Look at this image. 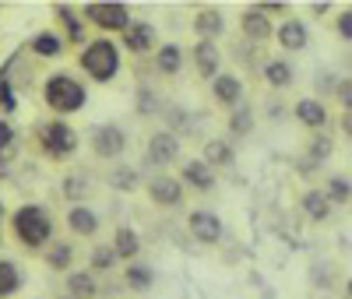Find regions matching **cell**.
Masks as SVG:
<instances>
[{
    "label": "cell",
    "mask_w": 352,
    "mask_h": 299,
    "mask_svg": "<svg viewBox=\"0 0 352 299\" xmlns=\"http://www.w3.org/2000/svg\"><path fill=\"white\" fill-rule=\"evenodd\" d=\"M155 67H159V74H180V67H184V53H180V46H159L155 49Z\"/></svg>",
    "instance_id": "cell-20"
},
{
    "label": "cell",
    "mask_w": 352,
    "mask_h": 299,
    "mask_svg": "<svg viewBox=\"0 0 352 299\" xmlns=\"http://www.w3.org/2000/svg\"><path fill=\"white\" fill-rule=\"evenodd\" d=\"M338 36L352 43V11H345V14L338 18Z\"/></svg>",
    "instance_id": "cell-37"
},
{
    "label": "cell",
    "mask_w": 352,
    "mask_h": 299,
    "mask_svg": "<svg viewBox=\"0 0 352 299\" xmlns=\"http://www.w3.org/2000/svg\"><path fill=\"white\" fill-rule=\"evenodd\" d=\"M8 144H14V131H11L8 120H0V152H4Z\"/></svg>",
    "instance_id": "cell-38"
},
{
    "label": "cell",
    "mask_w": 352,
    "mask_h": 299,
    "mask_svg": "<svg viewBox=\"0 0 352 299\" xmlns=\"http://www.w3.org/2000/svg\"><path fill=\"white\" fill-rule=\"evenodd\" d=\"M190 232H194L197 243H219L222 239V219L197 208V212H190Z\"/></svg>",
    "instance_id": "cell-8"
},
{
    "label": "cell",
    "mask_w": 352,
    "mask_h": 299,
    "mask_svg": "<svg viewBox=\"0 0 352 299\" xmlns=\"http://www.w3.org/2000/svg\"><path fill=\"white\" fill-rule=\"evenodd\" d=\"M331 155V141L328 137H314V144H310V159H328Z\"/></svg>",
    "instance_id": "cell-36"
},
{
    "label": "cell",
    "mask_w": 352,
    "mask_h": 299,
    "mask_svg": "<svg viewBox=\"0 0 352 299\" xmlns=\"http://www.w3.org/2000/svg\"><path fill=\"white\" fill-rule=\"evenodd\" d=\"M116 264V250L113 247H96L92 250V272H109Z\"/></svg>",
    "instance_id": "cell-30"
},
{
    "label": "cell",
    "mask_w": 352,
    "mask_h": 299,
    "mask_svg": "<svg viewBox=\"0 0 352 299\" xmlns=\"http://www.w3.org/2000/svg\"><path fill=\"white\" fill-rule=\"evenodd\" d=\"M335 92H338V102L352 113V78H342V81L335 85Z\"/></svg>",
    "instance_id": "cell-35"
},
{
    "label": "cell",
    "mask_w": 352,
    "mask_h": 299,
    "mask_svg": "<svg viewBox=\"0 0 352 299\" xmlns=\"http://www.w3.org/2000/svg\"><path fill=\"white\" fill-rule=\"evenodd\" d=\"M148 197L162 208H173V204H180L184 197V179H173V176H155L152 184H148Z\"/></svg>",
    "instance_id": "cell-9"
},
{
    "label": "cell",
    "mask_w": 352,
    "mask_h": 299,
    "mask_svg": "<svg viewBox=\"0 0 352 299\" xmlns=\"http://www.w3.org/2000/svg\"><path fill=\"white\" fill-rule=\"evenodd\" d=\"M109 184H113L116 190H134V184H138V173H134V169H127V166H120V169L113 173Z\"/></svg>",
    "instance_id": "cell-32"
},
{
    "label": "cell",
    "mask_w": 352,
    "mask_h": 299,
    "mask_svg": "<svg viewBox=\"0 0 352 299\" xmlns=\"http://www.w3.org/2000/svg\"><path fill=\"white\" fill-rule=\"evenodd\" d=\"M124 46H127L131 53H148V49H155V25H148V21H131V28L124 32Z\"/></svg>",
    "instance_id": "cell-10"
},
{
    "label": "cell",
    "mask_w": 352,
    "mask_h": 299,
    "mask_svg": "<svg viewBox=\"0 0 352 299\" xmlns=\"http://www.w3.org/2000/svg\"><path fill=\"white\" fill-rule=\"evenodd\" d=\"M152 282H155L152 267H144V264H131V267H127V285H131V289L144 292V289H152Z\"/></svg>",
    "instance_id": "cell-25"
},
{
    "label": "cell",
    "mask_w": 352,
    "mask_h": 299,
    "mask_svg": "<svg viewBox=\"0 0 352 299\" xmlns=\"http://www.w3.org/2000/svg\"><path fill=\"white\" fill-rule=\"evenodd\" d=\"M236 134H247L250 127H254V113L247 109V106H240V113H232V124H229Z\"/></svg>",
    "instance_id": "cell-33"
},
{
    "label": "cell",
    "mask_w": 352,
    "mask_h": 299,
    "mask_svg": "<svg viewBox=\"0 0 352 299\" xmlns=\"http://www.w3.org/2000/svg\"><path fill=\"white\" fill-rule=\"evenodd\" d=\"M264 81H268L272 88H289L292 85V67L285 64V60H268V64H264Z\"/></svg>",
    "instance_id": "cell-23"
},
{
    "label": "cell",
    "mask_w": 352,
    "mask_h": 299,
    "mask_svg": "<svg viewBox=\"0 0 352 299\" xmlns=\"http://www.w3.org/2000/svg\"><path fill=\"white\" fill-rule=\"evenodd\" d=\"M0 212H4V208H0Z\"/></svg>",
    "instance_id": "cell-42"
},
{
    "label": "cell",
    "mask_w": 352,
    "mask_h": 299,
    "mask_svg": "<svg viewBox=\"0 0 352 299\" xmlns=\"http://www.w3.org/2000/svg\"><path fill=\"white\" fill-rule=\"evenodd\" d=\"M342 127H345V134H349V141H352V113H345V124H342Z\"/></svg>",
    "instance_id": "cell-40"
},
{
    "label": "cell",
    "mask_w": 352,
    "mask_h": 299,
    "mask_svg": "<svg viewBox=\"0 0 352 299\" xmlns=\"http://www.w3.org/2000/svg\"><path fill=\"white\" fill-rule=\"evenodd\" d=\"M43 96H46V106L56 113H78L85 106V88L71 74H50L43 85Z\"/></svg>",
    "instance_id": "cell-2"
},
{
    "label": "cell",
    "mask_w": 352,
    "mask_h": 299,
    "mask_svg": "<svg viewBox=\"0 0 352 299\" xmlns=\"http://www.w3.org/2000/svg\"><path fill=\"white\" fill-rule=\"evenodd\" d=\"M184 184L194 187V190H212L215 187V173H212V166L204 159H194V162L184 166Z\"/></svg>",
    "instance_id": "cell-13"
},
{
    "label": "cell",
    "mask_w": 352,
    "mask_h": 299,
    "mask_svg": "<svg viewBox=\"0 0 352 299\" xmlns=\"http://www.w3.org/2000/svg\"><path fill=\"white\" fill-rule=\"evenodd\" d=\"M194 64H197L201 78H212V74L219 78V46L212 39H201L194 46Z\"/></svg>",
    "instance_id": "cell-14"
},
{
    "label": "cell",
    "mask_w": 352,
    "mask_h": 299,
    "mask_svg": "<svg viewBox=\"0 0 352 299\" xmlns=\"http://www.w3.org/2000/svg\"><path fill=\"white\" fill-rule=\"evenodd\" d=\"M67 225H71V232H78V236H96V232H99V215H96L88 204H71Z\"/></svg>",
    "instance_id": "cell-12"
},
{
    "label": "cell",
    "mask_w": 352,
    "mask_h": 299,
    "mask_svg": "<svg viewBox=\"0 0 352 299\" xmlns=\"http://www.w3.org/2000/svg\"><path fill=\"white\" fill-rule=\"evenodd\" d=\"M113 250H116V257L134 261V257H138V250H141L138 232H134V229H127V225H120V229H116V239H113Z\"/></svg>",
    "instance_id": "cell-22"
},
{
    "label": "cell",
    "mask_w": 352,
    "mask_h": 299,
    "mask_svg": "<svg viewBox=\"0 0 352 299\" xmlns=\"http://www.w3.org/2000/svg\"><path fill=\"white\" fill-rule=\"evenodd\" d=\"M194 28H197V36H201V39H212V43H215V36H222L226 21H222L219 11H201V14L194 18Z\"/></svg>",
    "instance_id": "cell-21"
},
{
    "label": "cell",
    "mask_w": 352,
    "mask_h": 299,
    "mask_svg": "<svg viewBox=\"0 0 352 299\" xmlns=\"http://www.w3.org/2000/svg\"><path fill=\"white\" fill-rule=\"evenodd\" d=\"M204 162L208 166H229L232 162V148L226 141H208L204 144Z\"/></svg>",
    "instance_id": "cell-24"
},
{
    "label": "cell",
    "mask_w": 352,
    "mask_h": 299,
    "mask_svg": "<svg viewBox=\"0 0 352 299\" xmlns=\"http://www.w3.org/2000/svg\"><path fill=\"white\" fill-rule=\"evenodd\" d=\"M324 194H328V201H331V204H345V201H352V184H349L345 176H331Z\"/></svg>",
    "instance_id": "cell-28"
},
{
    "label": "cell",
    "mask_w": 352,
    "mask_h": 299,
    "mask_svg": "<svg viewBox=\"0 0 352 299\" xmlns=\"http://www.w3.org/2000/svg\"><path fill=\"white\" fill-rule=\"evenodd\" d=\"M18 285H21L18 267H14L11 261H0V299L11 296V292H18Z\"/></svg>",
    "instance_id": "cell-26"
},
{
    "label": "cell",
    "mask_w": 352,
    "mask_h": 299,
    "mask_svg": "<svg viewBox=\"0 0 352 299\" xmlns=\"http://www.w3.org/2000/svg\"><path fill=\"white\" fill-rule=\"evenodd\" d=\"M32 49H36L39 56H60V53H64V43H60V36H53V32H39V36L32 39Z\"/></svg>",
    "instance_id": "cell-27"
},
{
    "label": "cell",
    "mask_w": 352,
    "mask_h": 299,
    "mask_svg": "<svg viewBox=\"0 0 352 299\" xmlns=\"http://www.w3.org/2000/svg\"><path fill=\"white\" fill-rule=\"evenodd\" d=\"M240 25H243V32L250 36V39H257V43H264V39H272V18L264 14V11H247L243 18H240Z\"/></svg>",
    "instance_id": "cell-17"
},
{
    "label": "cell",
    "mask_w": 352,
    "mask_h": 299,
    "mask_svg": "<svg viewBox=\"0 0 352 299\" xmlns=\"http://www.w3.org/2000/svg\"><path fill=\"white\" fill-rule=\"evenodd\" d=\"M88 21L106 28V32H127L131 28V8L127 4H116V0H99V4H88L85 8Z\"/></svg>",
    "instance_id": "cell-4"
},
{
    "label": "cell",
    "mask_w": 352,
    "mask_h": 299,
    "mask_svg": "<svg viewBox=\"0 0 352 299\" xmlns=\"http://www.w3.org/2000/svg\"><path fill=\"white\" fill-rule=\"evenodd\" d=\"M303 212H307L314 222H324V219L331 215L328 194H324V190H307V194H303Z\"/></svg>",
    "instance_id": "cell-19"
},
{
    "label": "cell",
    "mask_w": 352,
    "mask_h": 299,
    "mask_svg": "<svg viewBox=\"0 0 352 299\" xmlns=\"http://www.w3.org/2000/svg\"><path fill=\"white\" fill-rule=\"evenodd\" d=\"M11 229L25 247H43L53 236V219L43 204H21L11 219Z\"/></svg>",
    "instance_id": "cell-1"
},
{
    "label": "cell",
    "mask_w": 352,
    "mask_h": 299,
    "mask_svg": "<svg viewBox=\"0 0 352 299\" xmlns=\"http://www.w3.org/2000/svg\"><path fill=\"white\" fill-rule=\"evenodd\" d=\"M296 120L303 127L317 131V127L328 124V109H324V102H317V99H300L296 102Z\"/></svg>",
    "instance_id": "cell-15"
},
{
    "label": "cell",
    "mask_w": 352,
    "mask_h": 299,
    "mask_svg": "<svg viewBox=\"0 0 352 299\" xmlns=\"http://www.w3.org/2000/svg\"><path fill=\"white\" fill-rule=\"evenodd\" d=\"M0 109H4V113H14V109H18V99H14V92H11L8 78H0Z\"/></svg>",
    "instance_id": "cell-34"
},
{
    "label": "cell",
    "mask_w": 352,
    "mask_h": 299,
    "mask_svg": "<svg viewBox=\"0 0 352 299\" xmlns=\"http://www.w3.org/2000/svg\"><path fill=\"white\" fill-rule=\"evenodd\" d=\"M92 148H96L99 159H120L124 148H127V134L116 124H99L92 131Z\"/></svg>",
    "instance_id": "cell-6"
},
{
    "label": "cell",
    "mask_w": 352,
    "mask_h": 299,
    "mask_svg": "<svg viewBox=\"0 0 352 299\" xmlns=\"http://www.w3.org/2000/svg\"><path fill=\"white\" fill-rule=\"evenodd\" d=\"M278 43H282V49H307V43H310L307 25L296 21V18H289V21L278 28Z\"/></svg>",
    "instance_id": "cell-16"
},
{
    "label": "cell",
    "mask_w": 352,
    "mask_h": 299,
    "mask_svg": "<svg viewBox=\"0 0 352 299\" xmlns=\"http://www.w3.org/2000/svg\"><path fill=\"white\" fill-rule=\"evenodd\" d=\"M81 67L96 81H113L116 71H120V49H116V43H109V39L88 43V49L81 53Z\"/></svg>",
    "instance_id": "cell-3"
},
{
    "label": "cell",
    "mask_w": 352,
    "mask_h": 299,
    "mask_svg": "<svg viewBox=\"0 0 352 299\" xmlns=\"http://www.w3.org/2000/svg\"><path fill=\"white\" fill-rule=\"evenodd\" d=\"M180 159V141H176V134L169 131H159L148 137V162L152 166H169Z\"/></svg>",
    "instance_id": "cell-7"
},
{
    "label": "cell",
    "mask_w": 352,
    "mask_h": 299,
    "mask_svg": "<svg viewBox=\"0 0 352 299\" xmlns=\"http://www.w3.org/2000/svg\"><path fill=\"white\" fill-rule=\"evenodd\" d=\"M60 21H64V28H67V36H71L74 43H81V39H85V28H81V21H78V14H74V11L60 8Z\"/></svg>",
    "instance_id": "cell-31"
},
{
    "label": "cell",
    "mask_w": 352,
    "mask_h": 299,
    "mask_svg": "<svg viewBox=\"0 0 352 299\" xmlns=\"http://www.w3.org/2000/svg\"><path fill=\"white\" fill-rule=\"evenodd\" d=\"M39 144L46 148L53 159H64V155H74L78 134L71 131V124H64V120H53V124H43V131H39Z\"/></svg>",
    "instance_id": "cell-5"
},
{
    "label": "cell",
    "mask_w": 352,
    "mask_h": 299,
    "mask_svg": "<svg viewBox=\"0 0 352 299\" xmlns=\"http://www.w3.org/2000/svg\"><path fill=\"white\" fill-rule=\"evenodd\" d=\"M71 257H74V247H71V243H53L50 254H46V261L56 267V272H67V267H71Z\"/></svg>",
    "instance_id": "cell-29"
},
{
    "label": "cell",
    "mask_w": 352,
    "mask_h": 299,
    "mask_svg": "<svg viewBox=\"0 0 352 299\" xmlns=\"http://www.w3.org/2000/svg\"><path fill=\"white\" fill-rule=\"evenodd\" d=\"M67 292H71V299H96L99 282H96L92 272H71L67 275Z\"/></svg>",
    "instance_id": "cell-18"
},
{
    "label": "cell",
    "mask_w": 352,
    "mask_h": 299,
    "mask_svg": "<svg viewBox=\"0 0 352 299\" xmlns=\"http://www.w3.org/2000/svg\"><path fill=\"white\" fill-rule=\"evenodd\" d=\"M345 296H349V299H352V282H349V285H345Z\"/></svg>",
    "instance_id": "cell-41"
},
{
    "label": "cell",
    "mask_w": 352,
    "mask_h": 299,
    "mask_svg": "<svg viewBox=\"0 0 352 299\" xmlns=\"http://www.w3.org/2000/svg\"><path fill=\"white\" fill-rule=\"evenodd\" d=\"M81 184H85V179H67V184H64V190H67V197H71V194H85L88 187H81Z\"/></svg>",
    "instance_id": "cell-39"
},
{
    "label": "cell",
    "mask_w": 352,
    "mask_h": 299,
    "mask_svg": "<svg viewBox=\"0 0 352 299\" xmlns=\"http://www.w3.org/2000/svg\"><path fill=\"white\" fill-rule=\"evenodd\" d=\"M212 92H215V99H219L222 106H240V99H243V81H240L236 74H219V78H212Z\"/></svg>",
    "instance_id": "cell-11"
}]
</instances>
